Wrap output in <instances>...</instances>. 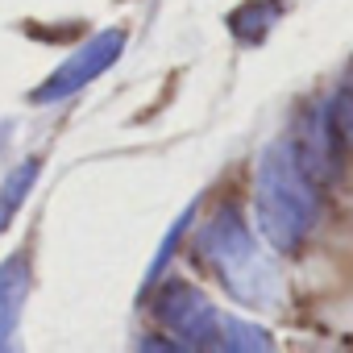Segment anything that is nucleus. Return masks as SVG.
<instances>
[{
    "label": "nucleus",
    "mask_w": 353,
    "mask_h": 353,
    "mask_svg": "<svg viewBox=\"0 0 353 353\" xmlns=\"http://www.w3.org/2000/svg\"><path fill=\"white\" fill-rule=\"evenodd\" d=\"M254 208H258V229L274 250L291 254L307 241L316 225V183L291 141H270L262 150Z\"/></svg>",
    "instance_id": "obj_1"
},
{
    "label": "nucleus",
    "mask_w": 353,
    "mask_h": 353,
    "mask_svg": "<svg viewBox=\"0 0 353 353\" xmlns=\"http://www.w3.org/2000/svg\"><path fill=\"white\" fill-rule=\"evenodd\" d=\"M38 183V158H26L9 179H5V188H0V229H5L9 221H13V212L26 204V196H30V188Z\"/></svg>",
    "instance_id": "obj_7"
},
{
    "label": "nucleus",
    "mask_w": 353,
    "mask_h": 353,
    "mask_svg": "<svg viewBox=\"0 0 353 353\" xmlns=\"http://www.w3.org/2000/svg\"><path fill=\"white\" fill-rule=\"evenodd\" d=\"M196 250L237 303H250V307H274L279 303L283 283H279L270 258L262 254V245L254 241L237 204H225L212 212V221L196 233Z\"/></svg>",
    "instance_id": "obj_2"
},
{
    "label": "nucleus",
    "mask_w": 353,
    "mask_h": 353,
    "mask_svg": "<svg viewBox=\"0 0 353 353\" xmlns=\"http://www.w3.org/2000/svg\"><path fill=\"white\" fill-rule=\"evenodd\" d=\"M121 50H125V30L121 26H112V30H100L92 42H83L38 92H34V104H54V100H67V96H75L79 88H88L92 79H100L117 59H121Z\"/></svg>",
    "instance_id": "obj_4"
},
{
    "label": "nucleus",
    "mask_w": 353,
    "mask_h": 353,
    "mask_svg": "<svg viewBox=\"0 0 353 353\" xmlns=\"http://www.w3.org/2000/svg\"><path fill=\"white\" fill-rule=\"evenodd\" d=\"M26 291H30V262H26V254H17V258H9L0 266V349H5L13 341V332H17Z\"/></svg>",
    "instance_id": "obj_5"
},
{
    "label": "nucleus",
    "mask_w": 353,
    "mask_h": 353,
    "mask_svg": "<svg viewBox=\"0 0 353 353\" xmlns=\"http://www.w3.org/2000/svg\"><path fill=\"white\" fill-rule=\"evenodd\" d=\"M279 13H283L279 0H250V5H241V9L229 17V30H233L237 38H245V42H262V38L270 34V26L279 21Z\"/></svg>",
    "instance_id": "obj_6"
},
{
    "label": "nucleus",
    "mask_w": 353,
    "mask_h": 353,
    "mask_svg": "<svg viewBox=\"0 0 353 353\" xmlns=\"http://www.w3.org/2000/svg\"><path fill=\"white\" fill-rule=\"evenodd\" d=\"M154 316L188 349H241V353L245 349H270L266 328L221 312L192 283H166L154 299Z\"/></svg>",
    "instance_id": "obj_3"
}]
</instances>
